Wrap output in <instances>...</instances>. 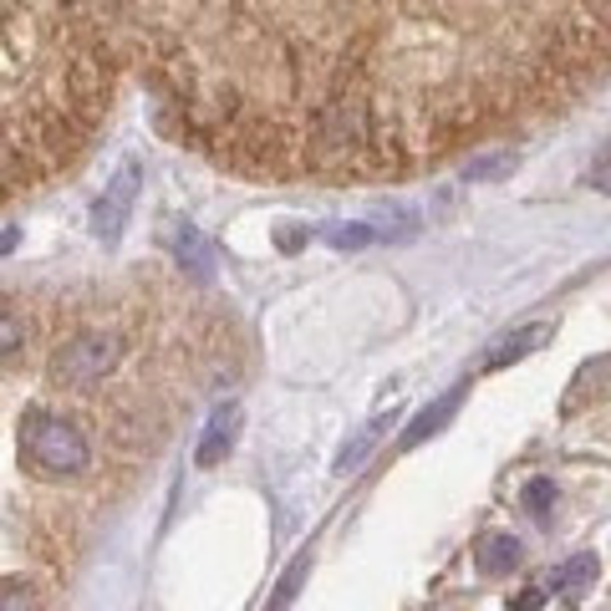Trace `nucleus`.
Here are the masks:
<instances>
[{"label": "nucleus", "mask_w": 611, "mask_h": 611, "mask_svg": "<svg viewBox=\"0 0 611 611\" xmlns=\"http://www.w3.org/2000/svg\"><path fill=\"white\" fill-rule=\"evenodd\" d=\"M164 240H168V250H174V260L189 265V276H199V280L215 276V245L199 235V225H189V219H174V225L164 229Z\"/></svg>", "instance_id": "6"}, {"label": "nucleus", "mask_w": 611, "mask_h": 611, "mask_svg": "<svg viewBox=\"0 0 611 611\" xmlns=\"http://www.w3.org/2000/svg\"><path fill=\"white\" fill-rule=\"evenodd\" d=\"M128 67L108 6L6 0L0 11V174L37 189L92 148Z\"/></svg>", "instance_id": "2"}, {"label": "nucleus", "mask_w": 611, "mask_h": 611, "mask_svg": "<svg viewBox=\"0 0 611 611\" xmlns=\"http://www.w3.org/2000/svg\"><path fill=\"white\" fill-rule=\"evenodd\" d=\"M520 500H525V510H530L535 520H551V510H555V484H551V480H530Z\"/></svg>", "instance_id": "15"}, {"label": "nucleus", "mask_w": 611, "mask_h": 611, "mask_svg": "<svg viewBox=\"0 0 611 611\" xmlns=\"http://www.w3.org/2000/svg\"><path fill=\"white\" fill-rule=\"evenodd\" d=\"M240 403H219L215 413H209V428H204V438H199V454H194V464L199 469H215L219 459L235 449V438H240Z\"/></svg>", "instance_id": "7"}, {"label": "nucleus", "mask_w": 611, "mask_h": 611, "mask_svg": "<svg viewBox=\"0 0 611 611\" xmlns=\"http://www.w3.org/2000/svg\"><path fill=\"white\" fill-rule=\"evenodd\" d=\"M387 423H393V407H387V413H377V418H372L367 428H357V433H352V444H342V449H336V459H332V469H336V474H352V469H357L362 459H367L372 449H377V438H383V428H387Z\"/></svg>", "instance_id": "10"}, {"label": "nucleus", "mask_w": 611, "mask_h": 611, "mask_svg": "<svg viewBox=\"0 0 611 611\" xmlns=\"http://www.w3.org/2000/svg\"><path fill=\"white\" fill-rule=\"evenodd\" d=\"M118 357H122L118 336H102V332L72 336V342L51 357V383L57 387H92L118 367Z\"/></svg>", "instance_id": "4"}, {"label": "nucleus", "mask_w": 611, "mask_h": 611, "mask_svg": "<svg viewBox=\"0 0 611 611\" xmlns=\"http://www.w3.org/2000/svg\"><path fill=\"white\" fill-rule=\"evenodd\" d=\"M306 571H312V555H300V561L290 565L286 575H280V587H276V601H270V607H265V611H286L290 601H296V591H300V581H306Z\"/></svg>", "instance_id": "13"}, {"label": "nucleus", "mask_w": 611, "mask_h": 611, "mask_svg": "<svg viewBox=\"0 0 611 611\" xmlns=\"http://www.w3.org/2000/svg\"><path fill=\"white\" fill-rule=\"evenodd\" d=\"M179 144L245 179H403L611 72V0L108 6Z\"/></svg>", "instance_id": "1"}, {"label": "nucleus", "mask_w": 611, "mask_h": 611, "mask_svg": "<svg viewBox=\"0 0 611 611\" xmlns=\"http://www.w3.org/2000/svg\"><path fill=\"white\" fill-rule=\"evenodd\" d=\"M0 332H6V367H16V357H21V326H16V306H6V316H0Z\"/></svg>", "instance_id": "17"}, {"label": "nucleus", "mask_w": 611, "mask_h": 611, "mask_svg": "<svg viewBox=\"0 0 611 611\" xmlns=\"http://www.w3.org/2000/svg\"><path fill=\"white\" fill-rule=\"evenodd\" d=\"M591 581H597V555H575V561L555 565L545 591H587Z\"/></svg>", "instance_id": "12"}, {"label": "nucleus", "mask_w": 611, "mask_h": 611, "mask_svg": "<svg viewBox=\"0 0 611 611\" xmlns=\"http://www.w3.org/2000/svg\"><path fill=\"white\" fill-rule=\"evenodd\" d=\"M464 393H469V383L449 387V393H444V397H433V403H428V407H423L418 418H413V428H407V433H403V454H407V449H418V444H423V438H433V433L444 428V423H449V418H454V413H459V403H464Z\"/></svg>", "instance_id": "9"}, {"label": "nucleus", "mask_w": 611, "mask_h": 611, "mask_svg": "<svg viewBox=\"0 0 611 611\" xmlns=\"http://www.w3.org/2000/svg\"><path fill=\"white\" fill-rule=\"evenodd\" d=\"M480 575H504L520 565V540L515 535H484L480 540V555H474Z\"/></svg>", "instance_id": "11"}, {"label": "nucleus", "mask_w": 611, "mask_h": 611, "mask_svg": "<svg viewBox=\"0 0 611 611\" xmlns=\"http://www.w3.org/2000/svg\"><path fill=\"white\" fill-rule=\"evenodd\" d=\"M326 240H332L336 250H362V245L377 240V229L372 225H332L326 229Z\"/></svg>", "instance_id": "16"}, {"label": "nucleus", "mask_w": 611, "mask_h": 611, "mask_svg": "<svg viewBox=\"0 0 611 611\" xmlns=\"http://www.w3.org/2000/svg\"><path fill=\"white\" fill-rule=\"evenodd\" d=\"M26 607H31V591L21 581H6V611H26Z\"/></svg>", "instance_id": "18"}, {"label": "nucleus", "mask_w": 611, "mask_h": 611, "mask_svg": "<svg viewBox=\"0 0 611 611\" xmlns=\"http://www.w3.org/2000/svg\"><path fill=\"white\" fill-rule=\"evenodd\" d=\"M138 158H122L118 174H112L108 184H102V199L92 204V235L102 245H118L122 225H128V209H132V194H138Z\"/></svg>", "instance_id": "5"}, {"label": "nucleus", "mask_w": 611, "mask_h": 611, "mask_svg": "<svg viewBox=\"0 0 611 611\" xmlns=\"http://www.w3.org/2000/svg\"><path fill=\"white\" fill-rule=\"evenodd\" d=\"M540 342H551V322H535V326H520V332L500 336V342L484 352V372H500V367H510V362L530 357Z\"/></svg>", "instance_id": "8"}, {"label": "nucleus", "mask_w": 611, "mask_h": 611, "mask_svg": "<svg viewBox=\"0 0 611 611\" xmlns=\"http://www.w3.org/2000/svg\"><path fill=\"white\" fill-rule=\"evenodd\" d=\"M515 168V154H490V158H469L464 164V179L480 184V179H500V174H510Z\"/></svg>", "instance_id": "14"}, {"label": "nucleus", "mask_w": 611, "mask_h": 611, "mask_svg": "<svg viewBox=\"0 0 611 611\" xmlns=\"http://www.w3.org/2000/svg\"><path fill=\"white\" fill-rule=\"evenodd\" d=\"M540 601H545V587H530V591H520V597L510 601V611H535Z\"/></svg>", "instance_id": "19"}, {"label": "nucleus", "mask_w": 611, "mask_h": 611, "mask_svg": "<svg viewBox=\"0 0 611 611\" xmlns=\"http://www.w3.org/2000/svg\"><path fill=\"white\" fill-rule=\"evenodd\" d=\"M87 438L67 418L47 407H26L21 413V464L37 474H82L87 469Z\"/></svg>", "instance_id": "3"}]
</instances>
